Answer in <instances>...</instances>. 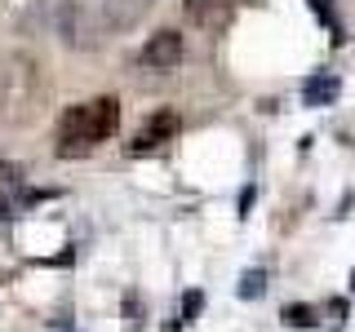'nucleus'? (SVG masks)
Instances as JSON below:
<instances>
[{
    "mask_svg": "<svg viewBox=\"0 0 355 332\" xmlns=\"http://www.w3.org/2000/svg\"><path fill=\"white\" fill-rule=\"evenodd\" d=\"M120 124V102L116 98H89V102H76L62 111L58 120V133H53V151L62 155V160H80L98 147V142H107L111 133Z\"/></svg>",
    "mask_w": 355,
    "mask_h": 332,
    "instance_id": "nucleus-1",
    "label": "nucleus"
},
{
    "mask_svg": "<svg viewBox=\"0 0 355 332\" xmlns=\"http://www.w3.org/2000/svg\"><path fill=\"white\" fill-rule=\"evenodd\" d=\"M53 31L71 44V49H94L98 44V31H103V22H98L80 0H62L58 9H53Z\"/></svg>",
    "mask_w": 355,
    "mask_h": 332,
    "instance_id": "nucleus-2",
    "label": "nucleus"
},
{
    "mask_svg": "<svg viewBox=\"0 0 355 332\" xmlns=\"http://www.w3.org/2000/svg\"><path fill=\"white\" fill-rule=\"evenodd\" d=\"M178 62H182V36L178 31H155L142 44V66H151V71H173Z\"/></svg>",
    "mask_w": 355,
    "mask_h": 332,
    "instance_id": "nucleus-3",
    "label": "nucleus"
},
{
    "mask_svg": "<svg viewBox=\"0 0 355 332\" xmlns=\"http://www.w3.org/2000/svg\"><path fill=\"white\" fill-rule=\"evenodd\" d=\"M173 133H178V116H173V111H155V116L147 120V129L138 133V142H133V155L164 147V142H169Z\"/></svg>",
    "mask_w": 355,
    "mask_h": 332,
    "instance_id": "nucleus-4",
    "label": "nucleus"
},
{
    "mask_svg": "<svg viewBox=\"0 0 355 332\" xmlns=\"http://www.w3.org/2000/svg\"><path fill=\"white\" fill-rule=\"evenodd\" d=\"M151 9V0H103V22L116 31L133 27V22H142V14Z\"/></svg>",
    "mask_w": 355,
    "mask_h": 332,
    "instance_id": "nucleus-5",
    "label": "nucleus"
},
{
    "mask_svg": "<svg viewBox=\"0 0 355 332\" xmlns=\"http://www.w3.org/2000/svg\"><path fill=\"white\" fill-rule=\"evenodd\" d=\"M338 93H342L338 75L324 71V75H315V80H306V89H302V102H306V107H329Z\"/></svg>",
    "mask_w": 355,
    "mask_h": 332,
    "instance_id": "nucleus-6",
    "label": "nucleus"
},
{
    "mask_svg": "<svg viewBox=\"0 0 355 332\" xmlns=\"http://www.w3.org/2000/svg\"><path fill=\"white\" fill-rule=\"evenodd\" d=\"M187 14H191V22H200V27H218V22L231 14V0H187Z\"/></svg>",
    "mask_w": 355,
    "mask_h": 332,
    "instance_id": "nucleus-7",
    "label": "nucleus"
},
{
    "mask_svg": "<svg viewBox=\"0 0 355 332\" xmlns=\"http://www.w3.org/2000/svg\"><path fill=\"white\" fill-rule=\"evenodd\" d=\"M262 293H266V270H244L240 297H244V302H253V297H262Z\"/></svg>",
    "mask_w": 355,
    "mask_h": 332,
    "instance_id": "nucleus-8",
    "label": "nucleus"
},
{
    "mask_svg": "<svg viewBox=\"0 0 355 332\" xmlns=\"http://www.w3.org/2000/svg\"><path fill=\"white\" fill-rule=\"evenodd\" d=\"M18 191V169H9V164H0V208H9V199Z\"/></svg>",
    "mask_w": 355,
    "mask_h": 332,
    "instance_id": "nucleus-9",
    "label": "nucleus"
},
{
    "mask_svg": "<svg viewBox=\"0 0 355 332\" xmlns=\"http://www.w3.org/2000/svg\"><path fill=\"white\" fill-rule=\"evenodd\" d=\"M284 324H288V328H311L315 319H311L306 306H288V310H284Z\"/></svg>",
    "mask_w": 355,
    "mask_h": 332,
    "instance_id": "nucleus-10",
    "label": "nucleus"
},
{
    "mask_svg": "<svg viewBox=\"0 0 355 332\" xmlns=\"http://www.w3.org/2000/svg\"><path fill=\"white\" fill-rule=\"evenodd\" d=\"M200 306H205V297H200V293H187V302H182V319H196V315H200Z\"/></svg>",
    "mask_w": 355,
    "mask_h": 332,
    "instance_id": "nucleus-11",
    "label": "nucleus"
},
{
    "mask_svg": "<svg viewBox=\"0 0 355 332\" xmlns=\"http://www.w3.org/2000/svg\"><path fill=\"white\" fill-rule=\"evenodd\" d=\"M311 5H315V9H320V14H324V9H329V0H311Z\"/></svg>",
    "mask_w": 355,
    "mask_h": 332,
    "instance_id": "nucleus-12",
    "label": "nucleus"
},
{
    "mask_svg": "<svg viewBox=\"0 0 355 332\" xmlns=\"http://www.w3.org/2000/svg\"><path fill=\"white\" fill-rule=\"evenodd\" d=\"M351 288H355V270H351Z\"/></svg>",
    "mask_w": 355,
    "mask_h": 332,
    "instance_id": "nucleus-13",
    "label": "nucleus"
}]
</instances>
